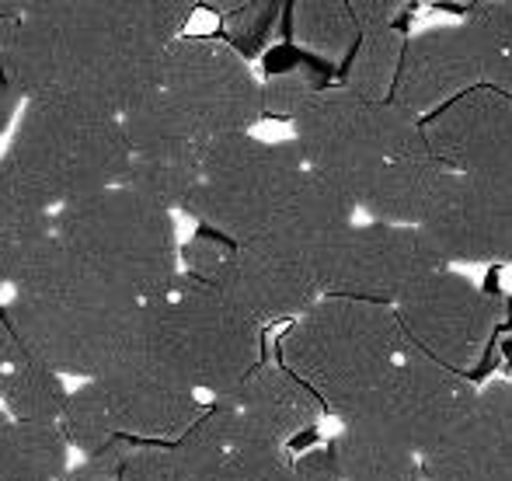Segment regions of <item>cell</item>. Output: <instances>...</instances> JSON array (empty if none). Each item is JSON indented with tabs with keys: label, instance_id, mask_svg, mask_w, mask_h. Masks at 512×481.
<instances>
[{
	"label": "cell",
	"instance_id": "obj_1",
	"mask_svg": "<svg viewBox=\"0 0 512 481\" xmlns=\"http://www.w3.org/2000/svg\"><path fill=\"white\" fill-rule=\"evenodd\" d=\"M192 18L185 0L42 4L0 18V60L25 102H70L126 116L161 88L164 53Z\"/></svg>",
	"mask_w": 512,
	"mask_h": 481
},
{
	"label": "cell",
	"instance_id": "obj_2",
	"mask_svg": "<svg viewBox=\"0 0 512 481\" xmlns=\"http://www.w3.org/2000/svg\"><path fill=\"white\" fill-rule=\"evenodd\" d=\"M293 143L317 178L377 224L418 227L446 175L422 119L398 102H366L342 84L324 88L293 119Z\"/></svg>",
	"mask_w": 512,
	"mask_h": 481
},
{
	"label": "cell",
	"instance_id": "obj_3",
	"mask_svg": "<svg viewBox=\"0 0 512 481\" xmlns=\"http://www.w3.org/2000/svg\"><path fill=\"white\" fill-rule=\"evenodd\" d=\"M129 143L119 116L70 102H25L0 154V220L53 217L122 185Z\"/></svg>",
	"mask_w": 512,
	"mask_h": 481
},
{
	"label": "cell",
	"instance_id": "obj_4",
	"mask_svg": "<svg viewBox=\"0 0 512 481\" xmlns=\"http://www.w3.org/2000/svg\"><path fill=\"white\" fill-rule=\"evenodd\" d=\"M53 231L91 286L157 304L182 276L175 217L129 185L56 210Z\"/></svg>",
	"mask_w": 512,
	"mask_h": 481
},
{
	"label": "cell",
	"instance_id": "obj_5",
	"mask_svg": "<svg viewBox=\"0 0 512 481\" xmlns=\"http://www.w3.org/2000/svg\"><path fill=\"white\" fill-rule=\"evenodd\" d=\"M405 356L408 339L394 307L345 297L317 300L279 339V363L338 422H349Z\"/></svg>",
	"mask_w": 512,
	"mask_h": 481
},
{
	"label": "cell",
	"instance_id": "obj_6",
	"mask_svg": "<svg viewBox=\"0 0 512 481\" xmlns=\"http://www.w3.org/2000/svg\"><path fill=\"white\" fill-rule=\"evenodd\" d=\"M147 353L196 394L220 398L262 366V325L220 286L182 272L147 307Z\"/></svg>",
	"mask_w": 512,
	"mask_h": 481
},
{
	"label": "cell",
	"instance_id": "obj_7",
	"mask_svg": "<svg viewBox=\"0 0 512 481\" xmlns=\"http://www.w3.org/2000/svg\"><path fill=\"white\" fill-rule=\"evenodd\" d=\"M14 328L60 377L102 380L147 349V307L81 283L53 297L7 300Z\"/></svg>",
	"mask_w": 512,
	"mask_h": 481
},
{
	"label": "cell",
	"instance_id": "obj_8",
	"mask_svg": "<svg viewBox=\"0 0 512 481\" xmlns=\"http://www.w3.org/2000/svg\"><path fill=\"white\" fill-rule=\"evenodd\" d=\"M307 175L310 168L293 140L227 136L206 147L203 175L182 213L234 244H251L283 220Z\"/></svg>",
	"mask_w": 512,
	"mask_h": 481
},
{
	"label": "cell",
	"instance_id": "obj_9",
	"mask_svg": "<svg viewBox=\"0 0 512 481\" xmlns=\"http://www.w3.org/2000/svg\"><path fill=\"white\" fill-rule=\"evenodd\" d=\"M478 394L471 377L408 349L405 360L342 426L384 436L422 461L457 433L460 422L478 405Z\"/></svg>",
	"mask_w": 512,
	"mask_h": 481
},
{
	"label": "cell",
	"instance_id": "obj_10",
	"mask_svg": "<svg viewBox=\"0 0 512 481\" xmlns=\"http://www.w3.org/2000/svg\"><path fill=\"white\" fill-rule=\"evenodd\" d=\"M161 95L203 143L251 133L265 116L262 81L248 60L213 35H182L161 67Z\"/></svg>",
	"mask_w": 512,
	"mask_h": 481
},
{
	"label": "cell",
	"instance_id": "obj_11",
	"mask_svg": "<svg viewBox=\"0 0 512 481\" xmlns=\"http://www.w3.org/2000/svg\"><path fill=\"white\" fill-rule=\"evenodd\" d=\"M324 297L398 307L432 272L446 269L439 251L418 227L352 224L314 251Z\"/></svg>",
	"mask_w": 512,
	"mask_h": 481
},
{
	"label": "cell",
	"instance_id": "obj_12",
	"mask_svg": "<svg viewBox=\"0 0 512 481\" xmlns=\"http://www.w3.org/2000/svg\"><path fill=\"white\" fill-rule=\"evenodd\" d=\"M394 311L408 349L467 377L471 366L485 360L506 300L446 265L418 283Z\"/></svg>",
	"mask_w": 512,
	"mask_h": 481
},
{
	"label": "cell",
	"instance_id": "obj_13",
	"mask_svg": "<svg viewBox=\"0 0 512 481\" xmlns=\"http://www.w3.org/2000/svg\"><path fill=\"white\" fill-rule=\"evenodd\" d=\"M418 231L450 269L512 262V189L446 171Z\"/></svg>",
	"mask_w": 512,
	"mask_h": 481
},
{
	"label": "cell",
	"instance_id": "obj_14",
	"mask_svg": "<svg viewBox=\"0 0 512 481\" xmlns=\"http://www.w3.org/2000/svg\"><path fill=\"white\" fill-rule=\"evenodd\" d=\"M129 143V168L122 185L143 192L164 210H182L203 175V157L209 143L192 133V126L178 116L161 95V88L122 116Z\"/></svg>",
	"mask_w": 512,
	"mask_h": 481
},
{
	"label": "cell",
	"instance_id": "obj_15",
	"mask_svg": "<svg viewBox=\"0 0 512 481\" xmlns=\"http://www.w3.org/2000/svg\"><path fill=\"white\" fill-rule=\"evenodd\" d=\"M230 447H283L317 426L324 405L283 363H262L206 408Z\"/></svg>",
	"mask_w": 512,
	"mask_h": 481
},
{
	"label": "cell",
	"instance_id": "obj_16",
	"mask_svg": "<svg viewBox=\"0 0 512 481\" xmlns=\"http://www.w3.org/2000/svg\"><path fill=\"white\" fill-rule=\"evenodd\" d=\"M234 304H241L258 325L297 321L317 300H324L314 251L276 238L237 244L227 269L213 279Z\"/></svg>",
	"mask_w": 512,
	"mask_h": 481
},
{
	"label": "cell",
	"instance_id": "obj_17",
	"mask_svg": "<svg viewBox=\"0 0 512 481\" xmlns=\"http://www.w3.org/2000/svg\"><path fill=\"white\" fill-rule=\"evenodd\" d=\"M108 422L126 443H175L203 419V401L143 349L136 360L95 380Z\"/></svg>",
	"mask_w": 512,
	"mask_h": 481
},
{
	"label": "cell",
	"instance_id": "obj_18",
	"mask_svg": "<svg viewBox=\"0 0 512 481\" xmlns=\"http://www.w3.org/2000/svg\"><path fill=\"white\" fill-rule=\"evenodd\" d=\"M429 150L446 171L512 189V98L474 88L425 119Z\"/></svg>",
	"mask_w": 512,
	"mask_h": 481
},
{
	"label": "cell",
	"instance_id": "obj_19",
	"mask_svg": "<svg viewBox=\"0 0 512 481\" xmlns=\"http://www.w3.org/2000/svg\"><path fill=\"white\" fill-rule=\"evenodd\" d=\"M481 88V63L464 21L436 25L411 35L394 84V98L415 119H432L457 98Z\"/></svg>",
	"mask_w": 512,
	"mask_h": 481
},
{
	"label": "cell",
	"instance_id": "obj_20",
	"mask_svg": "<svg viewBox=\"0 0 512 481\" xmlns=\"http://www.w3.org/2000/svg\"><path fill=\"white\" fill-rule=\"evenodd\" d=\"M425 481H512V384L495 380L478 394L460 429L422 457Z\"/></svg>",
	"mask_w": 512,
	"mask_h": 481
},
{
	"label": "cell",
	"instance_id": "obj_21",
	"mask_svg": "<svg viewBox=\"0 0 512 481\" xmlns=\"http://www.w3.org/2000/svg\"><path fill=\"white\" fill-rule=\"evenodd\" d=\"M401 18L398 0H314V4L286 7V28L300 53L317 63L349 60L352 49L377 28H391Z\"/></svg>",
	"mask_w": 512,
	"mask_h": 481
},
{
	"label": "cell",
	"instance_id": "obj_22",
	"mask_svg": "<svg viewBox=\"0 0 512 481\" xmlns=\"http://www.w3.org/2000/svg\"><path fill=\"white\" fill-rule=\"evenodd\" d=\"M70 391L49 363L32 353L14 328L7 307L0 304V405L14 422L60 426Z\"/></svg>",
	"mask_w": 512,
	"mask_h": 481
},
{
	"label": "cell",
	"instance_id": "obj_23",
	"mask_svg": "<svg viewBox=\"0 0 512 481\" xmlns=\"http://www.w3.org/2000/svg\"><path fill=\"white\" fill-rule=\"evenodd\" d=\"M328 447L335 450L345 481H418L422 478V461H418L415 454L394 447L384 436L366 433V429L342 426Z\"/></svg>",
	"mask_w": 512,
	"mask_h": 481
},
{
	"label": "cell",
	"instance_id": "obj_24",
	"mask_svg": "<svg viewBox=\"0 0 512 481\" xmlns=\"http://www.w3.org/2000/svg\"><path fill=\"white\" fill-rule=\"evenodd\" d=\"M405 42L408 39L398 25L370 32L345 60L342 88H349L352 95L366 98V102H391L401 60H405Z\"/></svg>",
	"mask_w": 512,
	"mask_h": 481
},
{
	"label": "cell",
	"instance_id": "obj_25",
	"mask_svg": "<svg viewBox=\"0 0 512 481\" xmlns=\"http://www.w3.org/2000/svg\"><path fill=\"white\" fill-rule=\"evenodd\" d=\"M324 88H331V84L324 81V70L314 56L293 53V49H276V53L265 56V116L293 122Z\"/></svg>",
	"mask_w": 512,
	"mask_h": 481
},
{
	"label": "cell",
	"instance_id": "obj_26",
	"mask_svg": "<svg viewBox=\"0 0 512 481\" xmlns=\"http://www.w3.org/2000/svg\"><path fill=\"white\" fill-rule=\"evenodd\" d=\"M464 25L481 63V88L512 98V4L492 0L471 7Z\"/></svg>",
	"mask_w": 512,
	"mask_h": 481
},
{
	"label": "cell",
	"instance_id": "obj_27",
	"mask_svg": "<svg viewBox=\"0 0 512 481\" xmlns=\"http://www.w3.org/2000/svg\"><path fill=\"white\" fill-rule=\"evenodd\" d=\"M60 433L67 436L70 447L81 450V457H95L102 450L115 447V443H126L115 436L112 422H108L102 391H98L95 380H84L77 391H70V401L60 419Z\"/></svg>",
	"mask_w": 512,
	"mask_h": 481
},
{
	"label": "cell",
	"instance_id": "obj_28",
	"mask_svg": "<svg viewBox=\"0 0 512 481\" xmlns=\"http://www.w3.org/2000/svg\"><path fill=\"white\" fill-rule=\"evenodd\" d=\"M220 18L223 42L230 49L251 60L269 46L276 25L286 18V11L279 4H241V0H220V4H209Z\"/></svg>",
	"mask_w": 512,
	"mask_h": 481
},
{
	"label": "cell",
	"instance_id": "obj_29",
	"mask_svg": "<svg viewBox=\"0 0 512 481\" xmlns=\"http://www.w3.org/2000/svg\"><path fill=\"white\" fill-rule=\"evenodd\" d=\"M216 481H293V457L283 447H230Z\"/></svg>",
	"mask_w": 512,
	"mask_h": 481
},
{
	"label": "cell",
	"instance_id": "obj_30",
	"mask_svg": "<svg viewBox=\"0 0 512 481\" xmlns=\"http://www.w3.org/2000/svg\"><path fill=\"white\" fill-rule=\"evenodd\" d=\"M234 248L237 244L230 238H223V234L209 231V227H196V234L182 244V272L185 276L203 279V283H213V279L227 269Z\"/></svg>",
	"mask_w": 512,
	"mask_h": 481
},
{
	"label": "cell",
	"instance_id": "obj_31",
	"mask_svg": "<svg viewBox=\"0 0 512 481\" xmlns=\"http://www.w3.org/2000/svg\"><path fill=\"white\" fill-rule=\"evenodd\" d=\"M293 481H345L335 450L314 447V450H307V454L293 457Z\"/></svg>",
	"mask_w": 512,
	"mask_h": 481
},
{
	"label": "cell",
	"instance_id": "obj_32",
	"mask_svg": "<svg viewBox=\"0 0 512 481\" xmlns=\"http://www.w3.org/2000/svg\"><path fill=\"white\" fill-rule=\"evenodd\" d=\"M21 91H18V84L11 81V74H7V67H4V60H0V136L11 129V122L14 116H18V109H21Z\"/></svg>",
	"mask_w": 512,
	"mask_h": 481
},
{
	"label": "cell",
	"instance_id": "obj_33",
	"mask_svg": "<svg viewBox=\"0 0 512 481\" xmlns=\"http://www.w3.org/2000/svg\"><path fill=\"white\" fill-rule=\"evenodd\" d=\"M32 0H0V18H25Z\"/></svg>",
	"mask_w": 512,
	"mask_h": 481
},
{
	"label": "cell",
	"instance_id": "obj_34",
	"mask_svg": "<svg viewBox=\"0 0 512 481\" xmlns=\"http://www.w3.org/2000/svg\"><path fill=\"white\" fill-rule=\"evenodd\" d=\"M0 286H7V255H4V244H0Z\"/></svg>",
	"mask_w": 512,
	"mask_h": 481
}]
</instances>
